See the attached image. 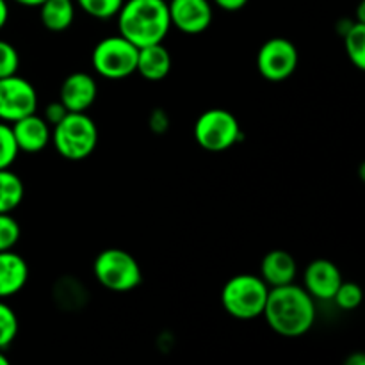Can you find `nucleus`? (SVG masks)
Segmentation results:
<instances>
[{
    "instance_id": "obj_1",
    "label": "nucleus",
    "mask_w": 365,
    "mask_h": 365,
    "mask_svg": "<svg viewBox=\"0 0 365 365\" xmlns=\"http://www.w3.org/2000/svg\"><path fill=\"white\" fill-rule=\"evenodd\" d=\"M262 316L274 334L296 339L310 331L316 323V303L305 287L294 282L269 287Z\"/></svg>"
},
{
    "instance_id": "obj_2",
    "label": "nucleus",
    "mask_w": 365,
    "mask_h": 365,
    "mask_svg": "<svg viewBox=\"0 0 365 365\" xmlns=\"http://www.w3.org/2000/svg\"><path fill=\"white\" fill-rule=\"evenodd\" d=\"M116 16L120 34L138 48L163 43L171 29L166 0H125Z\"/></svg>"
},
{
    "instance_id": "obj_3",
    "label": "nucleus",
    "mask_w": 365,
    "mask_h": 365,
    "mask_svg": "<svg viewBox=\"0 0 365 365\" xmlns=\"http://www.w3.org/2000/svg\"><path fill=\"white\" fill-rule=\"evenodd\" d=\"M57 153L68 160H82L91 155L98 145V127L86 113H68L52 127Z\"/></svg>"
},
{
    "instance_id": "obj_4",
    "label": "nucleus",
    "mask_w": 365,
    "mask_h": 365,
    "mask_svg": "<svg viewBox=\"0 0 365 365\" xmlns=\"http://www.w3.org/2000/svg\"><path fill=\"white\" fill-rule=\"evenodd\" d=\"M267 294H269V285L262 278L257 274L242 273L232 277L223 285L221 303L232 317L250 321L262 316Z\"/></svg>"
},
{
    "instance_id": "obj_5",
    "label": "nucleus",
    "mask_w": 365,
    "mask_h": 365,
    "mask_svg": "<svg viewBox=\"0 0 365 365\" xmlns=\"http://www.w3.org/2000/svg\"><path fill=\"white\" fill-rule=\"evenodd\" d=\"M93 273L100 285L113 292H128L143 280L141 266L128 252L109 248L98 253L93 264Z\"/></svg>"
},
{
    "instance_id": "obj_6",
    "label": "nucleus",
    "mask_w": 365,
    "mask_h": 365,
    "mask_svg": "<svg viewBox=\"0 0 365 365\" xmlns=\"http://www.w3.org/2000/svg\"><path fill=\"white\" fill-rule=\"evenodd\" d=\"M139 48L121 34L109 36L96 43L93 48L91 63L96 73L102 77L118 81L135 73Z\"/></svg>"
},
{
    "instance_id": "obj_7",
    "label": "nucleus",
    "mask_w": 365,
    "mask_h": 365,
    "mask_svg": "<svg viewBox=\"0 0 365 365\" xmlns=\"http://www.w3.org/2000/svg\"><path fill=\"white\" fill-rule=\"evenodd\" d=\"M195 139L207 152H227L241 139V125L230 110L209 109L196 120Z\"/></svg>"
},
{
    "instance_id": "obj_8",
    "label": "nucleus",
    "mask_w": 365,
    "mask_h": 365,
    "mask_svg": "<svg viewBox=\"0 0 365 365\" xmlns=\"http://www.w3.org/2000/svg\"><path fill=\"white\" fill-rule=\"evenodd\" d=\"M299 63L298 48L287 38H271L257 53V70L266 81H287Z\"/></svg>"
},
{
    "instance_id": "obj_9",
    "label": "nucleus",
    "mask_w": 365,
    "mask_h": 365,
    "mask_svg": "<svg viewBox=\"0 0 365 365\" xmlns=\"http://www.w3.org/2000/svg\"><path fill=\"white\" fill-rule=\"evenodd\" d=\"M38 109L36 88L16 73L0 78V121L14 123Z\"/></svg>"
},
{
    "instance_id": "obj_10",
    "label": "nucleus",
    "mask_w": 365,
    "mask_h": 365,
    "mask_svg": "<svg viewBox=\"0 0 365 365\" xmlns=\"http://www.w3.org/2000/svg\"><path fill=\"white\" fill-rule=\"evenodd\" d=\"M171 27L184 34H200L212 24V4L209 0H168Z\"/></svg>"
},
{
    "instance_id": "obj_11",
    "label": "nucleus",
    "mask_w": 365,
    "mask_h": 365,
    "mask_svg": "<svg viewBox=\"0 0 365 365\" xmlns=\"http://www.w3.org/2000/svg\"><path fill=\"white\" fill-rule=\"evenodd\" d=\"M342 284V273L331 260L316 259L303 273V287L314 299L331 302Z\"/></svg>"
},
{
    "instance_id": "obj_12",
    "label": "nucleus",
    "mask_w": 365,
    "mask_h": 365,
    "mask_svg": "<svg viewBox=\"0 0 365 365\" xmlns=\"http://www.w3.org/2000/svg\"><path fill=\"white\" fill-rule=\"evenodd\" d=\"M98 96L96 81L86 71H75L63 81L59 89V102L68 113H88Z\"/></svg>"
},
{
    "instance_id": "obj_13",
    "label": "nucleus",
    "mask_w": 365,
    "mask_h": 365,
    "mask_svg": "<svg viewBox=\"0 0 365 365\" xmlns=\"http://www.w3.org/2000/svg\"><path fill=\"white\" fill-rule=\"evenodd\" d=\"M11 128H13L18 150L25 153L43 152L52 139V127L46 123L45 118L38 116L36 113L11 123Z\"/></svg>"
},
{
    "instance_id": "obj_14",
    "label": "nucleus",
    "mask_w": 365,
    "mask_h": 365,
    "mask_svg": "<svg viewBox=\"0 0 365 365\" xmlns=\"http://www.w3.org/2000/svg\"><path fill=\"white\" fill-rule=\"evenodd\" d=\"M29 266L13 250L0 252V299L18 294L27 285Z\"/></svg>"
},
{
    "instance_id": "obj_15",
    "label": "nucleus",
    "mask_w": 365,
    "mask_h": 365,
    "mask_svg": "<svg viewBox=\"0 0 365 365\" xmlns=\"http://www.w3.org/2000/svg\"><path fill=\"white\" fill-rule=\"evenodd\" d=\"M298 274V262L285 250H273L260 262V278L269 287L292 284Z\"/></svg>"
},
{
    "instance_id": "obj_16",
    "label": "nucleus",
    "mask_w": 365,
    "mask_h": 365,
    "mask_svg": "<svg viewBox=\"0 0 365 365\" xmlns=\"http://www.w3.org/2000/svg\"><path fill=\"white\" fill-rule=\"evenodd\" d=\"M135 71L150 82H159L166 78L171 71L170 50L163 43L141 46L138 52Z\"/></svg>"
},
{
    "instance_id": "obj_17",
    "label": "nucleus",
    "mask_w": 365,
    "mask_h": 365,
    "mask_svg": "<svg viewBox=\"0 0 365 365\" xmlns=\"http://www.w3.org/2000/svg\"><path fill=\"white\" fill-rule=\"evenodd\" d=\"M39 18H41L43 27L48 31H66L75 20L73 0H45L39 6Z\"/></svg>"
},
{
    "instance_id": "obj_18",
    "label": "nucleus",
    "mask_w": 365,
    "mask_h": 365,
    "mask_svg": "<svg viewBox=\"0 0 365 365\" xmlns=\"http://www.w3.org/2000/svg\"><path fill=\"white\" fill-rule=\"evenodd\" d=\"M25 187L21 178L6 168L0 170V214H11L24 202Z\"/></svg>"
},
{
    "instance_id": "obj_19",
    "label": "nucleus",
    "mask_w": 365,
    "mask_h": 365,
    "mask_svg": "<svg viewBox=\"0 0 365 365\" xmlns=\"http://www.w3.org/2000/svg\"><path fill=\"white\" fill-rule=\"evenodd\" d=\"M344 48L353 66L365 68V21H353L344 31Z\"/></svg>"
},
{
    "instance_id": "obj_20",
    "label": "nucleus",
    "mask_w": 365,
    "mask_h": 365,
    "mask_svg": "<svg viewBox=\"0 0 365 365\" xmlns=\"http://www.w3.org/2000/svg\"><path fill=\"white\" fill-rule=\"evenodd\" d=\"M18 335V317L14 310L0 299V349L9 348Z\"/></svg>"
},
{
    "instance_id": "obj_21",
    "label": "nucleus",
    "mask_w": 365,
    "mask_h": 365,
    "mask_svg": "<svg viewBox=\"0 0 365 365\" xmlns=\"http://www.w3.org/2000/svg\"><path fill=\"white\" fill-rule=\"evenodd\" d=\"M123 2L125 0H77L86 14L98 18V20H109V18L116 16Z\"/></svg>"
},
{
    "instance_id": "obj_22",
    "label": "nucleus",
    "mask_w": 365,
    "mask_h": 365,
    "mask_svg": "<svg viewBox=\"0 0 365 365\" xmlns=\"http://www.w3.org/2000/svg\"><path fill=\"white\" fill-rule=\"evenodd\" d=\"M18 153H20V150H18L13 128L6 121H0V170L13 166Z\"/></svg>"
},
{
    "instance_id": "obj_23",
    "label": "nucleus",
    "mask_w": 365,
    "mask_h": 365,
    "mask_svg": "<svg viewBox=\"0 0 365 365\" xmlns=\"http://www.w3.org/2000/svg\"><path fill=\"white\" fill-rule=\"evenodd\" d=\"M362 296H364V292H362V289H360L359 284H355V282L342 280V284L339 285L337 292H335V296L331 302H335V305H337L341 310L349 312V310L359 309L360 303H362Z\"/></svg>"
},
{
    "instance_id": "obj_24",
    "label": "nucleus",
    "mask_w": 365,
    "mask_h": 365,
    "mask_svg": "<svg viewBox=\"0 0 365 365\" xmlns=\"http://www.w3.org/2000/svg\"><path fill=\"white\" fill-rule=\"evenodd\" d=\"M20 225L11 214H0V252L13 250L20 239Z\"/></svg>"
},
{
    "instance_id": "obj_25",
    "label": "nucleus",
    "mask_w": 365,
    "mask_h": 365,
    "mask_svg": "<svg viewBox=\"0 0 365 365\" xmlns=\"http://www.w3.org/2000/svg\"><path fill=\"white\" fill-rule=\"evenodd\" d=\"M18 66H20L18 50L9 41L0 39V78L16 73Z\"/></svg>"
},
{
    "instance_id": "obj_26",
    "label": "nucleus",
    "mask_w": 365,
    "mask_h": 365,
    "mask_svg": "<svg viewBox=\"0 0 365 365\" xmlns=\"http://www.w3.org/2000/svg\"><path fill=\"white\" fill-rule=\"evenodd\" d=\"M66 114H68L66 107H64L63 103H61L59 100H57V102L48 103V106H46L45 116H43V118H45V121L50 125V127H53V125L59 123V121L63 120V118L66 116Z\"/></svg>"
},
{
    "instance_id": "obj_27",
    "label": "nucleus",
    "mask_w": 365,
    "mask_h": 365,
    "mask_svg": "<svg viewBox=\"0 0 365 365\" xmlns=\"http://www.w3.org/2000/svg\"><path fill=\"white\" fill-rule=\"evenodd\" d=\"M248 2L250 0H214V4H216L220 9L228 11V13H234V11L242 9Z\"/></svg>"
},
{
    "instance_id": "obj_28",
    "label": "nucleus",
    "mask_w": 365,
    "mask_h": 365,
    "mask_svg": "<svg viewBox=\"0 0 365 365\" xmlns=\"http://www.w3.org/2000/svg\"><path fill=\"white\" fill-rule=\"evenodd\" d=\"M7 20H9V6L6 0H0V29H4Z\"/></svg>"
},
{
    "instance_id": "obj_29",
    "label": "nucleus",
    "mask_w": 365,
    "mask_h": 365,
    "mask_svg": "<svg viewBox=\"0 0 365 365\" xmlns=\"http://www.w3.org/2000/svg\"><path fill=\"white\" fill-rule=\"evenodd\" d=\"M16 4H20V6H25V7H39L41 6L45 0H14Z\"/></svg>"
},
{
    "instance_id": "obj_30",
    "label": "nucleus",
    "mask_w": 365,
    "mask_h": 365,
    "mask_svg": "<svg viewBox=\"0 0 365 365\" xmlns=\"http://www.w3.org/2000/svg\"><path fill=\"white\" fill-rule=\"evenodd\" d=\"M0 365H9V359L4 355V349H0Z\"/></svg>"
},
{
    "instance_id": "obj_31",
    "label": "nucleus",
    "mask_w": 365,
    "mask_h": 365,
    "mask_svg": "<svg viewBox=\"0 0 365 365\" xmlns=\"http://www.w3.org/2000/svg\"><path fill=\"white\" fill-rule=\"evenodd\" d=\"M166 2H168V0H166Z\"/></svg>"
}]
</instances>
